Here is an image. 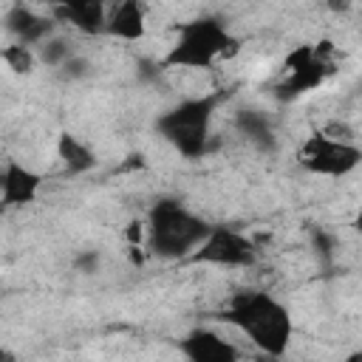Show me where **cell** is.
I'll return each mask as SVG.
<instances>
[{
	"label": "cell",
	"instance_id": "2e32d148",
	"mask_svg": "<svg viewBox=\"0 0 362 362\" xmlns=\"http://www.w3.org/2000/svg\"><path fill=\"white\" fill-rule=\"evenodd\" d=\"M57 74H59V79H65V82H79V79H85L88 74H90V62L82 57V54H71L59 68H57Z\"/></svg>",
	"mask_w": 362,
	"mask_h": 362
},
{
	"label": "cell",
	"instance_id": "9c48e42d",
	"mask_svg": "<svg viewBox=\"0 0 362 362\" xmlns=\"http://www.w3.org/2000/svg\"><path fill=\"white\" fill-rule=\"evenodd\" d=\"M54 17L85 34H105V3L107 0H48Z\"/></svg>",
	"mask_w": 362,
	"mask_h": 362
},
{
	"label": "cell",
	"instance_id": "7a4b0ae2",
	"mask_svg": "<svg viewBox=\"0 0 362 362\" xmlns=\"http://www.w3.org/2000/svg\"><path fill=\"white\" fill-rule=\"evenodd\" d=\"M144 226H147L144 243L150 246L153 255L167 260H187L192 249L206 238L212 223H206L201 215H195L184 204L164 198L153 204Z\"/></svg>",
	"mask_w": 362,
	"mask_h": 362
},
{
	"label": "cell",
	"instance_id": "ac0fdd59",
	"mask_svg": "<svg viewBox=\"0 0 362 362\" xmlns=\"http://www.w3.org/2000/svg\"><path fill=\"white\" fill-rule=\"evenodd\" d=\"M124 238H127L130 246H139V243L147 238V226H144V221H130L127 229H124Z\"/></svg>",
	"mask_w": 362,
	"mask_h": 362
},
{
	"label": "cell",
	"instance_id": "277c9868",
	"mask_svg": "<svg viewBox=\"0 0 362 362\" xmlns=\"http://www.w3.org/2000/svg\"><path fill=\"white\" fill-rule=\"evenodd\" d=\"M226 99V90L204 93L178 102L175 107L164 110L156 122V130L184 156V158H201L209 150V127L218 105Z\"/></svg>",
	"mask_w": 362,
	"mask_h": 362
},
{
	"label": "cell",
	"instance_id": "3957f363",
	"mask_svg": "<svg viewBox=\"0 0 362 362\" xmlns=\"http://www.w3.org/2000/svg\"><path fill=\"white\" fill-rule=\"evenodd\" d=\"M240 40L226 31L215 17H198L175 28V42L164 54V68H212L218 59H232Z\"/></svg>",
	"mask_w": 362,
	"mask_h": 362
},
{
	"label": "cell",
	"instance_id": "6da1fadb",
	"mask_svg": "<svg viewBox=\"0 0 362 362\" xmlns=\"http://www.w3.org/2000/svg\"><path fill=\"white\" fill-rule=\"evenodd\" d=\"M221 320L235 325L257 351L283 356L294 337L291 311L269 291H238L221 311Z\"/></svg>",
	"mask_w": 362,
	"mask_h": 362
},
{
	"label": "cell",
	"instance_id": "ba28073f",
	"mask_svg": "<svg viewBox=\"0 0 362 362\" xmlns=\"http://www.w3.org/2000/svg\"><path fill=\"white\" fill-rule=\"evenodd\" d=\"M40 187H42V175L11 158L0 175V201L3 206H28L37 201Z\"/></svg>",
	"mask_w": 362,
	"mask_h": 362
},
{
	"label": "cell",
	"instance_id": "5b68a950",
	"mask_svg": "<svg viewBox=\"0 0 362 362\" xmlns=\"http://www.w3.org/2000/svg\"><path fill=\"white\" fill-rule=\"evenodd\" d=\"M189 263H209V266H226V269H246L257 260V246L252 238L232 226H209L206 238L192 249L187 257Z\"/></svg>",
	"mask_w": 362,
	"mask_h": 362
},
{
	"label": "cell",
	"instance_id": "e0dca14e",
	"mask_svg": "<svg viewBox=\"0 0 362 362\" xmlns=\"http://www.w3.org/2000/svg\"><path fill=\"white\" fill-rule=\"evenodd\" d=\"M99 263H102V255L96 249H82L76 257H74V269L79 274H96L99 272Z\"/></svg>",
	"mask_w": 362,
	"mask_h": 362
},
{
	"label": "cell",
	"instance_id": "d6986e66",
	"mask_svg": "<svg viewBox=\"0 0 362 362\" xmlns=\"http://www.w3.org/2000/svg\"><path fill=\"white\" fill-rule=\"evenodd\" d=\"M11 359H14V354L8 348H0V362H11Z\"/></svg>",
	"mask_w": 362,
	"mask_h": 362
},
{
	"label": "cell",
	"instance_id": "52a82bcc",
	"mask_svg": "<svg viewBox=\"0 0 362 362\" xmlns=\"http://www.w3.org/2000/svg\"><path fill=\"white\" fill-rule=\"evenodd\" d=\"M178 351L192 362H238L240 359V348L235 342H229L226 337L204 325L192 328L178 342Z\"/></svg>",
	"mask_w": 362,
	"mask_h": 362
},
{
	"label": "cell",
	"instance_id": "30bf717a",
	"mask_svg": "<svg viewBox=\"0 0 362 362\" xmlns=\"http://www.w3.org/2000/svg\"><path fill=\"white\" fill-rule=\"evenodd\" d=\"M3 25H6V31H8L17 42H25V45H31V48H37L45 37L57 34V23H54L51 17H42V14L31 11V8L23 6V3H17V6H11V8L6 11Z\"/></svg>",
	"mask_w": 362,
	"mask_h": 362
},
{
	"label": "cell",
	"instance_id": "8fae6325",
	"mask_svg": "<svg viewBox=\"0 0 362 362\" xmlns=\"http://www.w3.org/2000/svg\"><path fill=\"white\" fill-rule=\"evenodd\" d=\"M144 31H147L144 0H119L116 8L105 20V34H110L116 40H124V42L141 40Z\"/></svg>",
	"mask_w": 362,
	"mask_h": 362
},
{
	"label": "cell",
	"instance_id": "8992f818",
	"mask_svg": "<svg viewBox=\"0 0 362 362\" xmlns=\"http://www.w3.org/2000/svg\"><path fill=\"white\" fill-rule=\"evenodd\" d=\"M359 161H362V150L356 141H339V139L325 136L322 130L308 136L305 144L300 147V164L317 175L339 178V175L354 173Z\"/></svg>",
	"mask_w": 362,
	"mask_h": 362
},
{
	"label": "cell",
	"instance_id": "5bb4252c",
	"mask_svg": "<svg viewBox=\"0 0 362 362\" xmlns=\"http://www.w3.org/2000/svg\"><path fill=\"white\" fill-rule=\"evenodd\" d=\"M34 51H37V62H42V65H48V68H59V65L74 54V45H71V40H65V37H59V34H51V37H45Z\"/></svg>",
	"mask_w": 362,
	"mask_h": 362
},
{
	"label": "cell",
	"instance_id": "ffe728a7",
	"mask_svg": "<svg viewBox=\"0 0 362 362\" xmlns=\"http://www.w3.org/2000/svg\"><path fill=\"white\" fill-rule=\"evenodd\" d=\"M3 212H6V206H3V201H0V218H3Z\"/></svg>",
	"mask_w": 362,
	"mask_h": 362
},
{
	"label": "cell",
	"instance_id": "4fadbf2b",
	"mask_svg": "<svg viewBox=\"0 0 362 362\" xmlns=\"http://www.w3.org/2000/svg\"><path fill=\"white\" fill-rule=\"evenodd\" d=\"M0 59L6 62V68L11 74H20V76H28L37 68V51L25 42H17V40L0 48Z\"/></svg>",
	"mask_w": 362,
	"mask_h": 362
},
{
	"label": "cell",
	"instance_id": "9a60e30c",
	"mask_svg": "<svg viewBox=\"0 0 362 362\" xmlns=\"http://www.w3.org/2000/svg\"><path fill=\"white\" fill-rule=\"evenodd\" d=\"M238 127H240V133L249 136L255 144L272 147V124H269V119H266L263 113H257V110H243V113L238 116Z\"/></svg>",
	"mask_w": 362,
	"mask_h": 362
},
{
	"label": "cell",
	"instance_id": "7c38bea8",
	"mask_svg": "<svg viewBox=\"0 0 362 362\" xmlns=\"http://www.w3.org/2000/svg\"><path fill=\"white\" fill-rule=\"evenodd\" d=\"M57 156H59V161H62V167H65L68 175H82V173H88V170L96 167V153L90 150L88 141H82L74 133H59V139H57Z\"/></svg>",
	"mask_w": 362,
	"mask_h": 362
}]
</instances>
